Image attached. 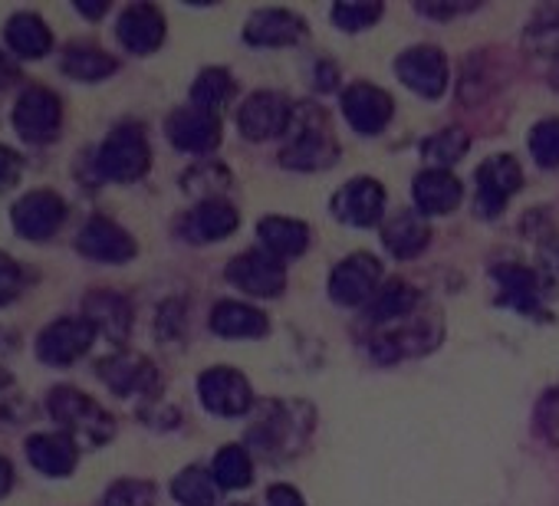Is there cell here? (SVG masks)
<instances>
[{
  "instance_id": "obj_1",
  "label": "cell",
  "mask_w": 559,
  "mask_h": 506,
  "mask_svg": "<svg viewBox=\"0 0 559 506\" xmlns=\"http://www.w3.org/2000/svg\"><path fill=\"white\" fill-rule=\"evenodd\" d=\"M313 427V411L300 401H263L247 424L243 447L260 460L290 457Z\"/></svg>"
},
{
  "instance_id": "obj_2",
  "label": "cell",
  "mask_w": 559,
  "mask_h": 506,
  "mask_svg": "<svg viewBox=\"0 0 559 506\" xmlns=\"http://www.w3.org/2000/svg\"><path fill=\"white\" fill-rule=\"evenodd\" d=\"M340 155L343 145L326 119V109L297 103V125L276 152L280 168L297 174H317V171H330L340 161Z\"/></svg>"
},
{
  "instance_id": "obj_3",
  "label": "cell",
  "mask_w": 559,
  "mask_h": 506,
  "mask_svg": "<svg viewBox=\"0 0 559 506\" xmlns=\"http://www.w3.org/2000/svg\"><path fill=\"white\" fill-rule=\"evenodd\" d=\"M47 414L57 421L63 434H70L80 444V450H99L119 431L116 414L76 385H57L47 395Z\"/></svg>"
},
{
  "instance_id": "obj_4",
  "label": "cell",
  "mask_w": 559,
  "mask_h": 506,
  "mask_svg": "<svg viewBox=\"0 0 559 506\" xmlns=\"http://www.w3.org/2000/svg\"><path fill=\"white\" fill-rule=\"evenodd\" d=\"M148 168H152V145L142 122L112 125L93 155V174L99 181L135 184L148 174Z\"/></svg>"
},
{
  "instance_id": "obj_5",
  "label": "cell",
  "mask_w": 559,
  "mask_h": 506,
  "mask_svg": "<svg viewBox=\"0 0 559 506\" xmlns=\"http://www.w3.org/2000/svg\"><path fill=\"white\" fill-rule=\"evenodd\" d=\"M234 122H237L240 138L253 145L287 138L297 125V103L276 89H257L240 99Z\"/></svg>"
},
{
  "instance_id": "obj_6",
  "label": "cell",
  "mask_w": 559,
  "mask_h": 506,
  "mask_svg": "<svg viewBox=\"0 0 559 506\" xmlns=\"http://www.w3.org/2000/svg\"><path fill=\"white\" fill-rule=\"evenodd\" d=\"M224 280L250 300H280L287 293L290 270L284 261L266 253L263 246H247L237 253V257L227 261Z\"/></svg>"
},
{
  "instance_id": "obj_7",
  "label": "cell",
  "mask_w": 559,
  "mask_h": 506,
  "mask_svg": "<svg viewBox=\"0 0 559 506\" xmlns=\"http://www.w3.org/2000/svg\"><path fill=\"white\" fill-rule=\"evenodd\" d=\"M444 339V326L438 316H412L399 326L379 329L369 339V359L376 365H395L405 359H418L428 356L431 349H438V342Z\"/></svg>"
},
{
  "instance_id": "obj_8",
  "label": "cell",
  "mask_w": 559,
  "mask_h": 506,
  "mask_svg": "<svg viewBox=\"0 0 559 506\" xmlns=\"http://www.w3.org/2000/svg\"><path fill=\"white\" fill-rule=\"evenodd\" d=\"M382 284H385L382 261L376 257V253H369V250H356V253H349V257H343L330 270L326 293L343 310H366Z\"/></svg>"
},
{
  "instance_id": "obj_9",
  "label": "cell",
  "mask_w": 559,
  "mask_h": 506,
  "mask_svg": "<svg viewBox=\"0 0 559 506\" xmlns=\"http://www.w3.org/2000/svg\"><path fill=\"white\" fill-rule=\"evenodd\" d=\"M198 401L207 414L237 421L257 408L250 378L234 365H211L198 375Z\"/></svg>"
},
{
  "instance_id": "obj_10",
  "label": "cell",
  "mask_w": 559,
  "mask_h": 506,
  "mask_svg": "<svg viewBox=\"0 0 559 506\" xmlns=\"http://www.w3.org/2000/svg\"><path fill=\"white\" fill-rule=\"evenodd\" d=\"M392 73L408 93H415L418 99H428V103L441 99L451 89L448 53L435 44H415V47L402 50L392 63Z\"/></svg>"
},
{
  "instance_id": "obj_11",
  "label": "cell",
  "mask_w": 559,
  "mask_h": 506,
  "mask_svg": "<svg viewBox=\"0 0 559 506\" xmlns=\"http://www.w3.org/2000/svg\"><path fill=\"white\" fill-rule=\"evenodd\" d=\"M523 191V165L513 155H490L474 171V214L497 220Z\"/></svg>"
},
{
  "instance_id": "obj_12",
  "label": "cell",
  "mask_w": 559,
  "mask_h": 506,
  "mask_svg": "<svg viewBox=\"0 0 559 506\" xmlns=\"http://www.w3.org/2000/svg\"><path fill=\"white\" fill-rule=\"evenodd\" d=\"M11 125L27 145H50L63 132V99L50 86H27L11 112Z\"/></svg>"
},
{
  "instance_id": "obj_13",
  "label": "cell",
  "mask_w": 559,
  "mask_h": 506,
  "mask_svg": "<svg viewBox=\"0 0 559 506\" xmlns=\"http://www.w3.org/2000/svg\"><path fill=\"white\" fill-rule=\"evenodd\" d=\"M96 378L119 398H158L162 391V375L155 362L142 352L132 349H116L96 362Z\"/></svg>"
},
{
  "instance_id": "obj_14",
  "label": "cell",
  "mask_w": 559,
  "mask_h": 506,
  "mask_svg": "<svg viewBox=\"0 0 559 506\" xmlns=\"http://www.w3.org/2000/svg\"><path fill=\"white\" fill-rule=\"evenodd\" d=\"M340 112L356 135L379 138L395 122V99L379 83L356 80L340 93Z\"/></svg>"
},
{
  "instance_id": "obj_15",
  "label": "cell",
  "mask_w": 559,
  "mask_h": 506,
  "mask_svg": "<svg viewBox=\"0 0 559 506\" xmlns=\"http://www.w3.org/2000/svg\"><path fill=\"white\" fill-rule=\"evenodd\" d=\"M389 194H385V184L372 174H356L349 178L333 197H330V210L340 224L346 227H359V230H369V227H382V220L389 217Z\"/></svg>"
},
{
  "instance_id": "obj_16",
  "label": "cell",
  "mask_w": 559,
  "mask_h": 506,
  "mask_svg": "<svg viewBox=\"0 0 559 506\" xmlns=\"http://www.w3.org/2000/svg\"><path fill=\"white\" fill-rule=\"evenodd\" d=\"M96 326L86 316H60L37 336V359L50 369H70L96 346Z\"/></svg>"
},
{
  "instance_id": "obj_17",
  "label": "cell",
  "mask_w": 559,
  "mask_h": 506,
  "mask_svg": "<svg viewBox=\"0 0 559 506\" xmlns=\"http://www.w3.org/2000/svg\"><path fill=\"white\" fill-rule=\"evenodd\" d=\"M165 138L181 155L211 158L221 148V142H224V122H221V116L204 112V109L188 103V106H178L175 112H168Z\"/></svg>"
},
{
  "instance_id": "obj_18",
  "label": "cell",
  "mask_w": 559,
  "mask_h": 506,
  "mask_svg": "<svg viewBox=\"0 0 559 506\" xmlns=\"http://www.w3.org/2000/svg\"><path fill=\"white\" fill-rule=\"evenodd\" d=\"M67 217H70L67 201L50 188H34V191L21 194L17 204L11 207V227L17 230V237H24L31 243L53 240L63 230Z\"/></svg>"
},
{
  "instance_id": "obj_19",
  "label": "cell",
  "mask_w": 559,
  "mask_h": 506,
  "mask_svg": "<svg viewBox=\"0 0 559 506\" xmlns=\"http://www.w3.org/2000/svg\"><path fill=\"white\" fill-rule=\"evenodd\" d=\"M240 37L253 50H290L310 37V24L300 11L290 8H257L247 17Z\"/></svg>"
},
{
  "instance_id": "obj_20",
  "label": "cell",
  "mask_w": 559,
  "mask_h": 506,
  "mask_svg": "<svg viewBox=\"0 0 559 506\" xmlns=\"http://www.w3.org/2000/svg\"><path fill=\"white\" fill-rule=\"evenodd\" d=\"M240 230V210L234 201L227 197H214V201H198L191 204L178 220H175V233L191 243V246H207V243H221L227 237H234Z\"/></svg>"
},
{
  "instance_id": "obj_21",
  "label": "cell",
  "mask_w": 559,
  "mask_h": 506,
  "mask_svg": "<svg viewBox=\"0 0 559 506\" xmlns=\"http://www.w3.org/2000/svg\"><path fill=\"white\" fill-rule=\"evenodd\" d=\"M76 250L83 253L86 261H93V264L122 267V264L135 261L139 243H135V237H132L119 220H112L109 214H93V217L80 227V233H76Z\"/></svg>"
},
{
  "instance_id": "obj_22",
  "label": "cell",
  "mask_w": 559,
  "mask_h": 506,
  "mask_svg": "<svg viewBox=\"0 0 559 506\" xmlns=\"http://www.w3.org/2000/svg\"><path fill=\"white\" fill-rule=\"evenodd\" d=\"M493 277V287H497V306L503 310H513L526 320H539L546 316V287L539 280V274L526 264H516V261H507V264H497L490 270Z\"/></svg>"
},
{
  "instance_id": "obj_23",
  "label": "cell",
  "mask_w": 559,
  "mask_h": 506,
  "mask_svg": "<svg viewBox=\"0 0 559 506\" xmlns=\"http://www.w3.org/2000/svg\"><path fill=\"white\" fill-rule=\"evenodd\" d=\"M165 37H168V21L158 4L135 0V4L122 8V14L116 21V40L126 53L152 57L165 47Z\"/></svg>"
},
{
  "instance_id": "obj_24",
  "label": "cell",
  "mask_w": 559,
  "mask_h": 506,
  "mask_svg": "<svg viewBox=\"0 0 559 506\" xmlns=\"http://www.w3.org/2000/svg\"><path fill=\"white\" fill-rule=\"evenodd\" d=\"M83 316L96 326L99 336H106L112 346H126L135 329V306L119 290H90L83 297Z\"/></svg>"
},
{
  "instance_id": "obj_25",
  "label": "cell",
  "mask_w": 559,
  "mask_h": 506,
  "mask_svg": "<svg viewBox=\"0 0 559 506\" xmlns=\"http://www.w3.org/2000/svg\"><path fill=\"white\" fill-rule=\"evenodd\" d=\"M431 237L435 233H431L428 217H421L415 207L392 210L379 227V240L392 261H418L431 246Z\"/></svg>"
},
{
  "instance_id": "obj_26",
  "label": "cell",
  "mask_w": 559,
  "mask_h": 506,
  "mask_svg": "<svg viewBox=\"0 0 559 506\" xmlns=\"http://www.w3.org/2000/svg\"><path fill=\"white\" fill-rule=\"evenodd\" d=\"M412 201L421 217H444L461 207L464 184L448 168H421L412 178Z\"/></svg>"
},
{
  "instance_id": "obj_27",
  "label": "cell",
  "mask_w": 559,
  "mask_h": 506,
  "mask_svg": "<svg viewBox=\"0 0 559 506\" xmlns=\"http://www.w3.org/2000/svg\"><path fill=\"white\" fill-rule=\"evenodd\" d=\"M207 329L217 339L253 342L270 333V316L247 300H217L207 313Z\"/></svg>"
},
{
  "instance_id": "obj_28",
  "label": "cell",
  "mask_w": 559,
  "mask_h": 506,
  "mask_svg": "<svg viewBox=\"0 0 559 506\" xmlns=\"http://www.w3.org/2000/svg\"><path fill=\"white\" fill-rule=\"evenodd\" d=\"M418 306H421L418 287L395 277V280H385L379 287V293L369 300V306L362 310V323L379 333V329H389V326H399V323L412 320L418 313Z\"/></svg>"
},
{
  "instance_id": "obj_29",
  "label": "cell",
  "mask_w": 559,
  "mask_h": 506,
  "mask_svg": "<svg viewBox=\"0 0 559 506\" xmlns=\"http://www.w3.org/2000/svg\"><path fill=\"white\" fill-rule=\"evenodd\" d=\"M24 450H27L31 467L50 480L73 477V470L80 463V444L63 431H37L27 437Z\"/></svg>"
},
{
  "instance_id": "obj_30",
  "label": "cell",
  "mask_w": 559,
  "mask_h": 506,
  "mask_svg": "<svg viewBox=\"0 0 559 506\" xmlns=\"http://www.w3.org/2000/svg\"><path fill=\"white\" fill-rule=\"evenodd\" d=\"M310 224L300 217H287V214H266L257 220V240L266 253L280 261H297L310 250Z\"/></svg>"
},
{
  "instance_id": "obj_31",
  "label": "cell",
  "mask_w": 559,
  "mask_h": 506,
  "mask_svg": "<svg viewBox=\"0 0 559 506\" xmlns=\"http://www.w3.org/2000/svg\"><path fill=\"white\" fill-rule=\"evenodd\" d=\"M4 40H8V53L21 63V60H44L53 53V31L50 24L34 14V11H17L8 17L4 24Z\"/></svg>"
},
{
  "instance_id": "obj_32",
  "label": "cell",
  "mask_w": 559,
  "mask_h": 506,
  "mask_svg": "<svg viewBox=\"0 0 559 506\" xmlns=\"http://www.w3.org/2000/svg\"><path fill=\"white\" fill-rule=\"evenodd\" d=\"M119 57L96 47V44H70L60 57V70L63 76H70L73 83H106L119 73Z\"/></svg>"
},
{
  "instance_id": "obj_33",
  "label": "cell",
  "mask_w": 559,
  "mask_h": 506,
  "mask_svg": "<svg viewBox=\"0 0 559 506\" xmlns=\"http://www.w3.org/2000/svg\"><path fill=\"white\" fill-rule=\"evenodd\" d=\"M237 99V80L227 67H204L194 83H191V93H188V103L204 109V112H214L221 116L224 106H230Z\"/></svg>"
},
{
  "instance_id": "obj_34",
  "label": "cell",
  "mask_w": 559,
  "mask_h": 506,
  "mask_svg": "<svg viewBox=\"0 0 559 506\" xmlns=\"http://www.w3.org/2000/svg\"><path fill=\"white\" fill-rule=\"evenodd\" d=\"M234 184V174L224 161L217 158H198L194 165H188L181 171V191L198 201H214V197H224Z\"/></svg>"
},
{
  "instance_id": "obj_35",
  "label": "cell",
  "mask_w": 559,
  "mask_h": 506,
  "mask_svg": "<svg viewBox=\"0 0 559 506\" xmlns=\"http://www.w3.org/2000/svg\"><path fill=\"white\" fill-rule=\"evenodd\" d=\"M171 499L178 506H217L221 503V486L211 477V467L188 463L171 477Z\"/></svg>"
},
{
  "instance_id": "obj_36",
  "label": "cell",
  "mask_w": 559,
  "mask_h": 506,
  "mask_svg": "<svg viewBox=\"0 0 559 506\" xmlns=\"http://www.w3.org/2000/svg\"><path fill=\"white\" fill-rule=\"evenodd\" d=\"M253 473H257V463L243 444H224L211 457V477L217 480L221 490H247L253 483Z\"/></svg>"
},
{
  "instance_id": "obj_37",
  "label": "cell",
  "mask_w": 559,
  "mask_h": 506,
  "mask_svg": "<svg viewBox=\"0 0 559 506\" xmlns=\"http://www.w3.org/2000/svg\"><path fill=\"white\" fill-rule=\"evenodd\" d=\"M425 168H454L471 152V135L464 129H438L435 135L421 138L418 145Z\"/></svg>"
},
{
  "instance_id": "obj_38",
  "label": "cell",
  "mask_w": 559,
  "mask_h": 506,
  "mask_svg": "<svg viewBox=\"0 0 559 506\" xmlns=\"http://www.w3.org/2000/svg\"><path fill=\"white\" fill-rule=\"evenodd\" d=\"M385 14L382 0H336L330 8V21L340 34H366L372 31Z\"/></svg>"
},
{
  "instance_id": "obj_39",
  "label": "cell",
  "mask_w": 559,
  "mask_h": 506,
  "mask_svg": "<svg viewBox=\"0 0 559 506\" xmlns=\"http://www.w3.org/2000/svg\"><path fill=\"white\" fill-rule=\"evenodd\" d=\"M526 152H530V158H533L536 168H543V171H556L559 168V116L539 119L530 129Z\"/></svg>"
},
{
  "instance_id": "obj_40",
  "label": "cell",
  "mask_w": 559,
  "mask_h": 506,
  "mask_svg": "<svg viewBox=\"0 0 559 506\" xmlns=\"http://www.w3.org/2000/svg\"><path fill=\"white\" fill-rule=\"evenodd\" d=\"M155 483L142 477H119L106 486L99 506H155Z\"/></svg>"
},
{
  "instance_id": "obj_41",
  "label": "cell",
  "mask_w": 559,
  "mask_h": 506,
  "mask_svg": "<svg viewBox=\"0 0 559 506\" xmlns=\"http://www.w3.org/2000/svg\"><path fill=\"white\" fill-rule=\"evenodd\" d=\"M185 333H188V300L168 297L155 310V336H158V342L171 346V342H181Z\"/></svg>"
},
{
  "instance_id": "obj_42",
  "label": "cell",
  "mask_w": 559,
  "mask_h": 506,
  "mask_svg": "<svg viewBox=\"0 0 559 506\" xmlns=\"http://www.w3.org/2000/svg\"><path fill=\"white\" fill-rule=\"evenodd\" d=\"M533 427H536V434L549 447H559V385L546 388L543 398L536 401V408H533Z\"/></svg>"
},
{
  "instance_id": "obj_43",
  "label": "cell",
  "mask_w": 559,
  "mask_h": 506,
  "mask_svg": "<svg viewBox=\"0 0 559 506\" xmlns=\"http://www.w3.org/2000/svg\"><path fill=\"white\" fill-rule=\"evenodd\" d=\"M24 287H27V274H24L21 261H14L11 253L0 250V310L17 303Z\"/></svg>"
},
{
  "instance_id": "obj_44",
  "label": "cell",
  "mask_w": 559,
  "mask_h": 506,
  "mask_svg": "<svg viewBox=\"0 0 559 506\" xmlns=\"http://www.w3.org/2000/svg\"><path fill=\"white\" fill-rule=\"evenodd\" d=\"M24 418H27V398H24L21 385L14 382V375L0 369V421L21 424Z\"/></svg>"
},
{
  "instance_id": "obj_45",
  "label": "cell",
  "mask_w": 559,
  "mask_h": 506,
  "mask_svg": "<svg viewBox=\"0 0 559 506\" xmlns=\"http://www.w3.org/2000/svg\"><path fill=\"white\" fill-rule=\"evenodd\" d=\"M310 86H313V93H320V96L343 93V89H346L343 67H340L333 57H317V60L310 63Z\"/></svg>"
},
{
  "instance_id": "obj_46",
  "label": "cell",
  "mask_w": 559,
  "mask_h": 506,
  "mask_svg": "<svg viewBox=\"0 0 559 506\" xmlns=\"http://www.w3.org/2000/svg\"><path fill=\"white\" fill-rule=\"evenodd\" d=\"M139 421H142L145 427H152V431H175V427H181V411H178L175 405L162 401V395H158V398L142 401Z\"/></svg>"
},
{
  "instance_id": "obj_47",
  "label": "cell",
  "mask_w": 559,
  "mask_h": 506,
  "mask_svg": "<svg viewBox=\"0 0 559 506\" xmlns=\"http://www.w3.org/2000/svg\"><path fill=\"white\" fill-rule=\"evenodd\" d=\"M415 11L428 21H454L480 11V0H418Z\"/></svg>"
},
{
  "instance_id": "obj_48",
  "label": "cell",
  "mask_w": 559,
  "mask_h": 506,
  "mask_svg": "<svg viewBox=\"0 0 559 506\" xmlns=\"http://www.w3.org/2000/svg\"><path fill=\"white\" fill-rule=\"evenodd\" d=\"M21 178H24V158H21V152L0 142V194L17 188Z\"/></svg>"
},
{
  "instance_id": "obj_49",
  "label": "cell",
  "mask_w": 559,
  "mask_h": 506,
  "mask_svg": "<svg viewBox=\"0 0 559 506\" xmlns=\"http://www.w3.org/2000/svg\"><path fill=\"white\" fill-rule=\"evenodd\" d=\"M263 499H266V506H307L300 486L284 483V480H280V483H270L266 493H263Z\"/></svg>"
},
{
  "instance_id": "obj_50",
  "label": "cell",
  "mask_w": 559,
  "mask_h": 506,
  "mask_svg": "<svg viewBox=\"0 0 559 506\" xmlns=\"http://www.w3.org/2000/svg\"><path fill=\"white\" fill-rule=\"evenodd\" d=\"M21 80V63L8 53V50H0V89H8Z\"/></svg>"
},
{
  "instance_id": "obj_51",
  "label": "cell",
  "mask_w": 559,
  "mask_h": 506,
  "mask_svg": "<svg viewBox=\"0 0 559 506\" xmlns=\"http://www.w3.org/2000/svg\"><path fill=\"white\" fill-rule=\"evenodd\" d=\"M73 8H76L86 21H99V17L109 14V0H76Z\"/></svg>"
},
{
  "instance_id": "obj_52",
  "label": "cell",
  "mask_w": 559,
  "mask_h": 506,
  "mask_svg": "<svg viewBox=\"0 0 559 506\" xmlns=\"http://www.w3.org/2000/svg\"><path fill=\"white\" fill-rule=\"evenodd\" d=\"M14 483H17V473H14V463L0 454V499L4 496H11V490H14Z\"/></svg>"
},
{
  "instance_id": "obj_53",
  "label": "cell",
  "mask_w": 559,
  "mask_h": 506,
  "mask_svg": "<svg viewBox=\"0 0 559 506\" xmlns=\"http://www.w3.org/2000/svg\"><path fill=\"white\" fill-rule=\"evenodd\" d=\"M21 349V333L11 326H0V356H11Z\"/></svg>"
},
{
  "instance_id": "obj_54",
  "label": "cell",
  "mask_w": 559,
  "mask_h": 506,
  "mask_svg": "<svg viewBox=\"0 0 559 506\" xmlns=\"http://www.w3.org/2000/svg\"><path fill=\"white\" fill-rule=\"evenodd\" d=\"M230 506H250V503H230Z\"/></svg>"
}]
</instances>
